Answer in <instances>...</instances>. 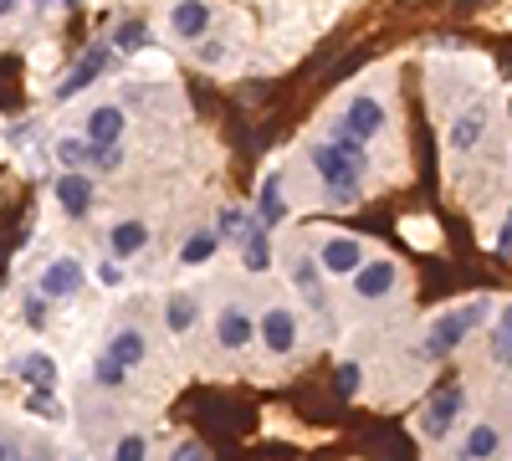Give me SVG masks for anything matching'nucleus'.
I'll use <instances>...</instances> for the list:
<instances>
[{
  "mask_svg": "<svg viewBox=\"0 0 512 461\" xmlns=\"http://www.w3.org/2000/svg\"><path fill=\"white\" fill-rule=\"evenodd\" d=\"M313 170H318V180H323V190H328L333 205H354L359 200V185L369 175V149L354 134L333 129L328 144L313 149Z\"/></svg>",
  "mask_w": 512,
  "mask_h": 461,
  "instance_id": "f257e3e1",
  "label": "nucleus"
},
{
  "mask_svg": "<svg viewBox=\"0 0 512 461\" xmlns=\"http://www.w3.org/2000/svg\"><path fill=\"white\" fill-rule=\"evenodd\" d=\"M482 318H492V303H487V298H472V303H461V308H446V313L436 318V328H431V354L441 359V354L461 349L466 333L482 328Z\"/></svg>",
  "mask_w": 512,
  "mask_h": 461,
  "instance_id": "f03ea898",
  "label": "nucleus"
},
{
  "mask_svg": "<svg viewBox=\"0 0 512 461\" xmlns=\"http://www.w3.org/2000/svg\"><path fill=\"white\" fill-rule=\"evenodd\" d=\"M461 410H466V390H461V385L436 390V395H431V405L420 410V431L431 436V441H446V436H451V426L461 421Z\"/></svg>",
  "mask_w": 512,
  "mask_h": 461,
  "instance_id": "7ed1b4c3",
  "label": "nucleus"
},
{
  "mask_svg": "<svg viewBox=\"0 0 512 461\" xmlns=\"http://www.w3.org/2000/svg\"><path fill=\"white\" fill-rule=\"evenodd\" d=\"M384 103L379 98H369V93H359V98H349V108H344V118H338V129L344 134H354L359 144H369V139H379L384 134Z\"/></svg>",
  "mask_w": 512,
  "mask_h": 461,
  "instance_id": "20e7f679",
  "label": "nucleus"
},
{
  "mask_svg": "<svg viewBox=\"0 0 512 461\" xmlns=\"http://www.w3.org/2000/svg\"><path fill=\"white\" fill-rule=\"evenodd\" d=\"M487 123H492V108H487V103L461 108V113L451 118V129H446V149H451V154H472V149L482 144V134H487Z\"/></svg>",
  "mask_w": 512,
  "mask_h": 461,
  "instance_id": "39448f33",
  "label": "nucleus"
},
{
  "mask_svg": "<svg viewBox=\"0 0 512 461\" xmlns=\"http://www.w3.org/2000/svg\"><path fill=\"white\" fill-rule=\"evenodd\" d=\"M318 267H323L328 277H354V272L364 267V241H359V236H328V241L318 246Z\"/></svg>",
  "mask_w": 512,
  "mask_h": 461,
  "instance_id": "423d86ee",
  "label": "nucleus"
},
{
  "mask_svg": "<svg viewBox=\"0 0 512 461\" xmlns=\"http://www.w3.org/2000/svg\"><path fill=\"white\" fill-rule=\"evenodd\" d=\"M395 287H400V267H395L390 257H374V262H364V267L354 272V298H364V303L390 298Z\"/></svg>",
  "mask_w": 512,
  "mask_h": 461,
  "instance_id": "0eeeda50",
  "label": "nucleus"
},
{
  "mask_svg": "<svg viewBox=\"0 0 512 461\" xmlns=\"http://www.w3.org/2000/svg\"><path fill=\"white\" fill-rule=\"evenodd\" d=\"M297 323H303V318H297L292 308H267V318H262V344L282 359V354H292L297 349V333H303V328H297Z\"/></svg>",
  "mask_w": 512,
  "mask_h": 461,
  "instance_id": "6e6552de",
  "label": "nucleus"
},
{
  "mask_svg": "<svg viewBox=\"0 0 512 461\" xmlns=\"http://www.w3.org/2000/svg\"><path fill=\"white\" fill-rule=\"evenodd\" d=\"M251 339H256L251 313H246V308H236V303H226V308L216 313V344H221V349H231V354H241Z\"/></svg>",
  "mask_w": 512,
  "mask_h": 461,
  "instance_id": "1a4fd4ad",
  "label": "nucleus"
},
{
  "mask_svg": "<svg viewBox=\"0 0 512 461\" xmlns=\"http://www.w3.org/2000/svg\"><path fill=\"white\" fill-rule=\"evenodd\" d=\"M41 298H72V292L82 287V262L77 257H57V262H47V267H41Z\"/></svg>",
  "mask_w": 512,
  "mask_h": 461,
  "instance_id": "9d476101",
  "label": "nucleus"
},
{
  "mask_svg": "<svg viewBox=\"0 0 512 461\" xmlns=\"http://www.w3.org/2000/svg\"><path fill=\"white\" fill-rule=\"evenodd\" d=\"M82 134H88L93 149H113V144H123V108H113V103L93 108L88 123H82Z\"/></svg>",
  "mask_w": 512,
  "mask_h": 461,
  "instance_id": "9b49d317",
  "label": "nucleus"
},
{
  "mask_svg": "<svg viewBox=\"0 0 512 461\" xmlns=\"http://www.w3.org/2000/svg\"><path fill=\"white\" fill-rule=\"evenodd\" d=\"M292 282H297V292H303L318 313H328V292H323V267H318V257H292Z\"/></svg>",
  "mask_w": 512,
  "mask_h": 461,
  "instance_id": "f8f14e48",
  "label": "nucleus"
},
{
  "mask_svg": "<svg viewBox=\"0 0 512 461\" xmlns=\"http://www.w3.org/2000/svg\"><path fill=\"white\" fill-rule=\"evenodd\" d=\"M497 451H502V431H497L492 421H477L472 431H466V441L456 446L461 461H492Z\"/></svg>",
  "mask_w": 512,
  "mask_h": 461,
  "instance_id": "ddd939ff",
  "label": "nucleus"
},
{
  "mask_svg": "<svg viewBox=\"0 0 512 461\" xmlns=\"http://www.w3.org/2000/svg\"><path fill=\"white\" fill-rule=\"evenodd\" d=\"M169 26H175V36H185V41H200L210 31V6L205 0H180V6L169 11Z\"/></svg>",
  "mask_w": 512,
  "mask_h": 461,
  "instance_id": "4468645a",
  "label": "nucleus"
},
{
  "mask_svg": "<svg viewBox=\"0 0 512 461\" xmlns=\"http://www.w3.org/2000/svg\"><path fill=\"white\" fill-rule=\"evenodd\" d=\"M144 354H149V344H144V333L134 328V323H123L113 339H108V359L113 364H123V369H134V364H144Z\"/></svg>",
  "mask_w": 512,
  "mask_h": 461,
  "instance_id": "2eb2a0df",
  "label": "nucleus"
},
{
  "mask_svg": "<svg viewBox=\"0 0 512 461\" xmlns=\"http://www.w3.org/2000/svg\"><path fill=\"white\" fill-rule=\"evenodd\" d=\"M57 205L77 221V216H88V205H93V180L88 175H62L57 180Z\"/></svg>",
  "mask_w": 512,
  "mask_h": 461,
  "instance_id": "dca6fc26",
  "label": "nucleus"
},
{
  "mask_svg": "<svg viewBox=\"0 0 512 461\" xmlns=\"http://www.w3.org/2000/svg\"><path fill=\"white\" fill-rule=\"evenodd\" d=\"M108 246H113V262L139 257V251L149 246V226H144V221H118V226L108 231Z\"/></svg>",
  "mask_w": 512,
  "mask_h": 461,
  "instance_id": "f3484780",
  "label": "nucleus"
},
{
  "mask_svg": "<svg viewBox=\"0 0 512 461\" xmlns=\"http://www.w3.org/2000/svg\"><path fill=\"white\" fill-rule=\"evenodd\" d=\"M241 257H246V267L251 272H267L272 267V241H267V226L262 221H246V231H241Z\"/></svg>",
  "mask_w": 512,
  "mask_h": 461,
  "instance_id": "a211bd4d",
  "label": "nucleus"
},
{
  "mask_svg": "<svg viewBox=\"0 0 512 461\" xmlns=\"http://www.w3.org/2000/svg\"><path fill=\"white\" fill-rule=\"evenodd\" d=\"M108 67V47H88V57H82L77 67H72V77L57 88V98H72V93H82L88 82H98V72Z\"/></svg>",
  "mask_w": 512,
  "mask_h": 461,
  "instance_id": "6ab92c4d",
  "label": "nucleus"
},
{
  "mask_svg": "<svg viewBox=\"0 0 512 461\" xmlns=\"http://www.w3.org/2000/svg\"><path fill=\"white\" fill-rule=\"evenodd\" d=\"M487 349H492V364H497V369H512V298H507V303L497 308V318H492Z\"/></svg>",
  "mask_w": 512,
  "mask_h": 461,
  "instance_id": "aec40b11",
  "label": "nucleus"
},
{
  "mask_svg": "<svg viewBox=\"0 0 512 461\" xmlns=\"http://www.w3.org/2000/svg\"><path fill=\"white\" fill-rule=\"evenodd\" d=\"M16 374H21L31 390H52L57 385V359L52 354H21L16 359Z\"/></svg>",
  "mask_w": 512,
  "mask_h": 461,
  "instance_id": "412c9836",
  "label": "nucleus"
},
{
  "mask_svg": "<svg viewBox=\"0 0 512 461\" xmlns=\"http://www.w3.org/2000/svg\"><path fill=\"white\" fill-rule=\"evenodd\" d=\"M256 221H262V226H277V221H287L282 175H267V180H262V195H256Z\"/></svg>",
  "mask_w": 512,
  "mask_h": 461,
  "instance_id": "4be33fe9",
  "label": "nucleus"
},
{
  "mask_svg": "<svg viewBox=\"0 0 512 461\" xmlns=\"http://www.w3.org/2000/svg\"><path fill=\"white\" fill-rule=\"evenodd\" d=\"M164 323L169 333H190L200 323V303L190 298V292H175V298H164Z\"/></svg>",
  "mask_w": 512,
  "mask_h": 461,
  "instance_id": "5701e85b",
  "label": "nucleus"
},
{
  "mask_svg": "<svg viewBox=\"0 0 512 461\" xmlns=\"http://www.w3.org/2000/svg\"><path fill=\"white\" fill-rule=\"evenodd\" d=\"M216 246H221L216 231H195V236L180 246V262H185V267H205L210 257H216Z\"/></svg>",
  "mask_w": 512,
  "mask_h": 461,
  "instance_id": "b1692460",
  "label": "nucleus"
},
{
  "mask_svg": "<svg viewBox=\"0 0 512 461\" xmlns=\"http://www.w3.org/2000/svg\"><path fill=\"white\" fill-rule=\"evenodd\" d=\"M57 159L67 164V175H77L82 164H93V144H88V139H62V144H57Z\"/></svg>",
  "mask_w": 512,
  "mask_h": 461,
  "instance_id": "393cba45",
  "label": "nucleus"
},
{
  "mask_svg": "<svg viewBox=\"0 0 512 461\" xmlns=\"http://www.w3.org/2000/svg\"><path fill=\"white\" fill-rule=\"evenodd\" d=\"M113 41H118L123 52H144V47H149V26H144V21H123V26L113 31Z\"/></svg>",
  "mask_w": 512,
  "mask_h": 461,
  "instance_id": "a878e982",
  "label": "nucleus"
},
{
  "mask_svg": "<svg viewBox=\"0 0 512 461\" xmlns=\"http://www.w3.org/2000/svg\"><path fill=\"white\" fill-rule=\"evenodd\" d=\"M113 461H149V441H144L139 431L118 436V446H113Z\"/></svg>",
  "mask_w": 512,
  "mask_h": 461,
  "instance_id": "bb28decb",
  "label": "nucleus"
},
{
  "mask_svg": "<svg viewBox=\"0 0 512 461\" xmlns=\"http://www.w3.org/2000/svg\"><path fill=\"white\" fill-rule=\"evenodd\" d=\"M26 410H31V415H47V421H57V415H62L57 400H52V390H31V395H26Z\"/></svg>",
  "mask_w": 512,
  "mask_h": 461,
  "instance_id": "cd10ccee",
  "label": "nucleus"
},
{
  "mask_svg": "<svg viewBox=\"0 0 512 461\" xmlns=\"http://www.w3.org/2000/svg\"><path fill=\"white\" fill-rule=\"evenodd\" d=\"M93 374H98V385H108V390H118V385L128 380V369H123V364H113L108 354L98 359V369H93Z\"/></svg>",
  "mask_w": 512,
  "mask_h": 461,
  "instance_id": "c85d7f7f",
  "label": "nucleus"
},
{
  "mask_svg": "<svg viewBox=\"0 0 512 461\" xmlns=\"http://www.w3.org/2000/svg\"><path fill=\"white\" fill-rule=\"evenodd\" d=\"M338 390H344V395H354V390H359V364H354V359L338 364Z\"/></svg>",
  "mask_w": 512,
  "mask_h": 461,
  "instance_id": "c756f323",
  "label": "nucleus"
},
{
  "mask_svg": "<svg viewBox=\"0 0 512 461\" xmlns=\"http://www.w3.org/2000/svg\"><path fill=\"white\" fill-rule=\"evenodd\" d=\"M26 323H31V328L47 323V298H41V292H36V298H26Z\"/></svg>",
  "mask_w": 512,
  "mask_h": 461,
  "instance_id": "7c9ffc66",
  "label": "nucleus"
},
{
  "mask_svg": "<svg viewBox=\"0 0 512 461\" xmlns=\"http://www.w3.org/2000/svg\"><path fill=\"white\" fill-rule=\"evenodd\" d=\"M93 164H98V170H118V164H123V149L113 144V149H93Z\"/></svg>",
  "mask_w": 512,
  "mask_h": 461,
  "instance_id": "2f4dec72",
  "label": "nucleus"
},
{
  "mask_svg": "<svg viewBox=\"0 0 512 461\" xmlns=\"http://www.w3.org/2000/svg\"><path fill=\"white\" fill-rule=\"evenodd\" d=\"M169 461H205V446L200 441H185V446H175V456Z\"/></svg>",
  "mask_w": 512,
  "mask_h": 461,
  "instance_id": "473e14b6",
  "label": "nucleus"
},
{
  "mask_svg": "<svg viewBox=\"0 0 512 461\" xmlns=\"http://www.w3.org/2000/svg\"><path fill=\"white\" fill-rule=\"evenodd\" d=\"M98 282H103V287H123V267H118V262H103V267H98Z\"/></svg>",
  "mask_w": 512,
  "mask_h": 461,
  "instance_id": "72a5a7b5",
  "label": "nucleus"
},
{
  "mask_svg": "<svg viewBox=\"0 0 512 461\" xmlns=\"http://www.w3.org/2000/svg\"><path fill=\"white\" fill-rule=\"evenodd\" d=\"M497 251H512V205H507V216H502V231H497Z\"/></svg>",
  "mask_w": 512,
  "mask_h": 461,
  "instance_id": "f704fd0d",
  "label": "nucleus"
},
{
  "mask_svg": "<svg viewBox=\"0 0 512 461\" xmlns=\"http://www.w3.org/2000/svg\"><path fill=\"white\" fill-rule=\"evenodd\" d=\"M226 57V47H216V41H205V47H200V62H221Z\"/></svg>",
  "mask_w": 512,
  "mask_h": 461,
  "instance_id": "c9c22d12",
  "label": "nucleus"
},
{
  "mask_svg": "<svg viewBox=\"0 0 512 461\" xmlns=\"http://www.w3.org/2000/svg\"><path fill=\"white\" fill-rule=\"evenodd\" d=\"M0 461H21V451H16V441H6V436H0Z\"/></svg>",
  "mask_w": 512,
  "mask_h": 461,
  "instance_id": "e433bc0d",
  "label": "nucleus"
},
{
  "mask_svg": "<svg viewBox=\"0 0 512 461\" xmlns=\"http://www.w3.org/2000/svg\"><path fill=\"white\" fill-rule=\"evenodd\" d=\"M16 6H21V0H0V16H11Z\"/></svg>",
  "mask_w": 512,
  "mask_h": 461,
  "instance_id": "4c0bfd02",
  "label": "nucleus"
},
{
  "mask_svg": "<svg viewBox=\"0 0 512 461\" xmlns=\"http://www.w3.org/2000/svg\"><path fill=\"white\" fill-rule=\"evenodd\" d=\"M21 461H47V451H31V456H21Z\"/></svg>",
  "mask_w": 512,
  "mask_h": 461,
  "instance_id": "58836bf2",
  "label": "nucleus"
}]
</instances>
